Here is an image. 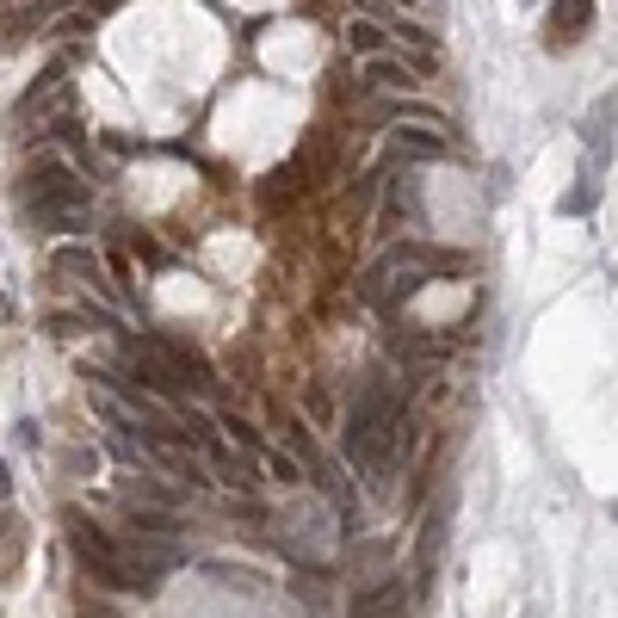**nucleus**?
<instances>
[{
	"mask_svg": "<svg viewBox=\"0 0 618 618\" xmlns=\"http://www.w3.org/2000/svg\"><path fill=\"white\" fill-rule=\"evenodd\" d=\"M118 501H124V513H173V508H180V494L161 489L154 477H130L118 489Z\"/></svg>",
	"mask_w": 618,
	"mask_h": 618,
	"instance_id": "8",
	"label": "nucleus"
},
{
	"mask_svg": "<svg viewBox=\"0 0 618 618\" xmlns=\"http://www.w3.org/2000/svg\"><path fill=\"white\" fill-rule=\"evenodd\" d=\"M31 185H38V180H31ZM25 211H31V223L50 230V235H81V230H87L93 199H87V185H81L68 168H44V185L31 192Z\"/></svg>",
	"mask_w": 618,
	"mask_h": 618,
	"instance_id": "2",
	"label": "nucleus"
},
{
	"mask_svg": "<svg viewBox=\"0 0 618 618\" xmlns=\"http://www.w3.org/2000/svg\"><path fill=\"white\" fill-rule=\"evenodd\" d=\"M433 266H458L451 254H433V247H390L384 260L365 273V303H402L415 297L433 278Z\"/></svg>",
	"mask_w": 618,
	"mask_h": 618,
	"instance_id": "3",
	"label": "nucleus"
},
{
	"mask_svg": "<svg viewBox=\"0 0 618 618\" xmlns=\"http://www.w3.org/2000/svg\"><path fill=\"white\" fill-rule=\"evenodd\" d=\"M520 7H532V0H520Z\"/></svg>",
	"mask_w": 618,
	"mask_h": 618,
	"instance_id": "19",
	"label": "nucleus"
},
{
	"mask_svg": "<svg viewBox=\"0 0 618 618\" xmlns=\"http://www.w3.org/2000/svg\"><path fill=\"white\" fill-rule=\"evenodd\" d=\"M415 68H402V62L396 56H371L365 62V87H377V93H408V87H415Z\"/></svg>",
	"mask_w": 618,
	"mask_h": 618,
	"instance_id": "9",
	"label": "nucleus"
},
{
	"mask_svg": "<svg viewBox=\"0 0 618 618\" xmlns=\"http://www.w3.org/2000/svg\"><path fill=\"white\" fill-rule=\"evenodd\" d=\"M402 446H408V420H402L396 396H390L384 384L359 390L353 415H347V458H353L365 477H384Z\"/></svg>",
	"mask_w": 618,
	"mask_h": 618,
	"instance_id": "1",
	"label": "nucleus"
},
{
	"mask_svg": "<svg viewBox=\"0 0 618 618\" xmlns=\"http://www.w3.org/2000/svg\"><path fill=\"white\" fill-rule=\"evenodd\" d=\"M396 606H402V594H396V587H371V594H359V618H377V612H396Z\"/></svg>",
	"mask_w": 618,
	"mask_h": 618,
	"instance_id": "15",
	"label": "nucleus"
},
{
	"mask_svg": "<svg viewBox=\"0 0 618 618\" xmlns=\"http://www.w3.org/2000/svg\"><path fill=\"white\" fill-rule=\"evenodd\" d=\"M612 130H618V87H606L600 99L582 111V142H587V161H594V168L612 161Z\"/></svg>",
	"mask_w": 618,
	"mask_h": 618,
	"instance_id": "5",
	"label": "nucleus"
},
{
	"mask_svg": "<svg viewBox=\"0 0 618 618\" xmlns=\"http://www.w3.org/2000/svg\"><path fill=\"white\" fill-rule=\"evenodd\" d=\"M68 551L81 556V563H87L93 569V582H106V587H118V594H149V587H142V575L130 569V563H124V551L118 544L106 539V532H99V525L93 520H81V513H68Z\"/></svg>",
	"mask_w": 618,
	"mask_h": 618,
	"instance_id": "4",
	"label": "nucleus"
},
{
	"mask_svg": "<svg viewBox=\"0 0 618 618\" xmlns=\"http://www.w3.org/2000/svg\"><path fill=\"white\" fill-rule=\"evenodd\" d=\"M390 149H396V154H446L451 142H446V130H439V124L402 118L396 130H390Z\"/></svg>",
	"mask_w": 618,
	"mask_h": 618,
	"instance_id": "7",
	"label": "nucleus"
},
{
	"mask_svg": "<svg viewBox=\"0 0 618 618\" xmlns=\"http://www.w3.org/2000/svg\"><path fill=\"white\" fill-rule=\"evenodd\" d=\"M594 204H600V185H594V173H582V180H575L563 199H556V211H563V216H587Z\"/></svg>",
	"mask_w": 618,
	"mask_h": 618,
	"instance_id": "14",
	"label": "nucleus"
},
{
	"mask_svg": "<svg viewBox=\"0 0 618 618\" xmlns=\"http://www.w3.org/2000/svg\"><path fill=\"white\" fill-rule=\"evenodd\" d=\"M56 7H68V0H25V7H19V13H13V25H7V31H13V38H19V31H31V25H38V19H50V13H56Z\"/></svg>",
	"mask_w": 618,
	"mask_h": 618,
	"instance_id": "16",
	"label": "nucleus"
},
{
	"mask_svg": "<svg viewBox=\"0 0 618 618\" xmlns=\"http://www.w3.org/2000/svg\"><path fill=\"white\" fill-rule=\"evenodd\" d=\"M56 111H68V87H38L31 99H19V124H31V118H56Z\"/></svg>",
	"mask_w": 618,
	"mask_h": 618,
	"instance_id": "11",
	"label": "nucleus"
},
{
	"mask_svg": "<svg viewBox=\"0 0 618 618\" xmlns=\"http://www.w3.org/2000/svg\"><path fill=\"white\" fill-rule=\"evenodd\" d=\"M266 470H273V477H285V482H303V470H297L285 451H266Z\"/></svg>",
	"mask_w": 618,
	"mask_h": 618,
	"instance_id": "17",
	"label": "nucleus"
},
{
	"mask_svg": "<svg viewBox=\"0 0 618 618\" xmlns=\"http://www.w3.org/2000/svg\"><path fill=\"white\" fill-rule=\"evenodd\" d=\"M347 44L365 50V56H384V50H390V31L377 25V19H353V25H347Z\"/></svg>",
	"mask_w": 618,
	"mask_h": 618,
	"instance_id": "13",
	"label": "nucleus"
},
{
	"mask_svg": "<svg viewBox=\"0 0 618 618\" xmlns=\"http://www.w3.org/2000/svg\"><path fill=\"white\" fill-rule=\"evenodd\" d=\"M7 494H13V477H7V458H0V501H7Z\"/></svg>",
	"mask_w": 618,
	"mask_h": 618,
	"instance_id": "18",
	"label": "nucleus"
},
{
	"mask_svg": "<svg viewBox=\"0 0 618 618\" xmlns=\"http://www.w3.org/2000/svg\"><path fill=\"white\" fill-rule=\"evenodd\" d=\"M19 551H25V520H19V513H0V575L19 569Z\"/></svg>",
	"mask_w": 618,
	"mask_h": 618,
	"instance_id": "12",
	"label": "nucleus"
},
{
	"mask_svg": "<svg viewBox=\"0 0 618 618\" xmlns=\"http://www.w3.org/2000/svg\"><path fill=\"white\" fill-rule=\"evenodd\" d=\"M587 25H594V0H556V7H551V25H544V44H551V50H569Z\"/></svg>",
	"mask_w": 618,
	"mask_h": 618,
	"instance_id": "6",
	"label": "nucleus"
},
{
	"mask_svg": "<svg viewBox=\"0 0 618 618\" xmlns=\"http://www.w3.org/2000/svg\"><path fill=\"white\" fill-rule=\"evenodd\" d=\"M56 266L62 278H81V285H93V291H99V285H106V273H99V260H93L87 247H56Z\"/></svg>",
	"mask_w": 618,
	"mask_h": 618,
	"instance_id": "10",
	"label": "nucleus"
}]
</instances>
